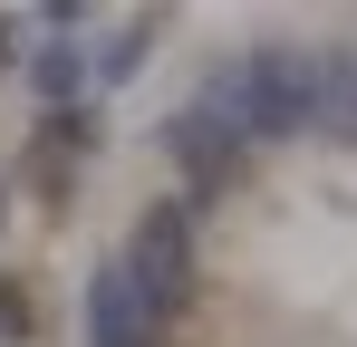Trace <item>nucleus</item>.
<instances>
[{
	"label": "nucleus",
	"instance_id": "1",
	"mask_svg": "<svg viewBox=\"0 0 357 347\" xmlns=\"http://www.w3.org/2000/svg\"><path fill=\"white\" fill-rule=\"evenodd\" d=\"M135 251H145V280H174V270H183V231L165 222V213L145 222V241H135Z\"/></svg>",
	"mask_w": 357,
	"mask_h": 347
},
{
	"label": "nucleus",
	"instance_id": "2",
	"mask_svg": "<svg viewBox=\"0 0 357 347\" xmlns=\"http://www.w3.org/2000/svg\"><path fill=\"white\" fill-rule=\"evenodd\" d=\"M29 318H39V309H29V289L0 280V338H29Z\"/></svg>",
	"mask_w": 357,
	"mask_h": 347
}]
</instances>
